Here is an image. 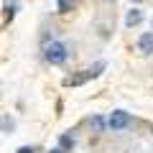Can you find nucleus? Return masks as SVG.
I'll list each match as a JSON object with an SVG mask.
<instances>
[{
	"label": "nucleus",
	"mask_w": 153,
	"mask_h": 153,
	"mask_svg": "<svg viewBox=\"0 0 153 153\" xmlns=\"http://www.w3.org/2000/svg\"><path fill=\"white\" fill-rule=\"evenodd\" d=\"M56 5H59V13H69L71 10V0H56Z\"/></svg>",
	"instance_id": "9b49d317"
},
{
	"label": "nucleus",
	"mask_w": 153,
	"mask_h": 153,
	"mask_svg": "<svg viewBox=\"0 0 153 153\" xmlns=\"http://www.w3.org/2000/svg\"><path fill=\"white\" fill-rule=\"evenodd\" d=\"M87 79H89V74H87V69H84V71H79V74L66 76V79H64V87H79V84H84Z\"/></svg>",
	"instance_id": "39448f33"
},
{
	"label": "nucleus",
	"mask_w": 153,
	"mask_h": 153,
	"mask_svg": "<svg viewBox=\"0 0 153 153\" xmlns=\"http://www.w3.org/2000/svg\"><path fill=\"white\" fill-rule=\"evenodd\" d=\"M138 51H140L143 56H151L153 54V31L140 33V38H138Z\"/></svg>",
	"instance_id": "7ed1b4c3"
},
{
	"label": "nucleus",
	"mask_w": 153,
	"mask_h": 153,
	"mask_svg": "<svg viewBox=\"0 0 153 153\" xmlns=\"http://www.w3.org/2000/svg\"><path fill=\"white\" fill-rule=\"evenodd\" d=\"M0 125H3V135H10L13 128H16V123H13V117L8 112H3V120H0Z\"/></svg>",
	"instance_id": "6e6552de"
},
{
	"label": "nucleus",
	"mask_w": 153,
	"mask_h": 153,
	"mask_svg": "<svg viewBox=\"0 0 153 153\" xmlns=\"http://www.w3.org/2000/svg\"><path fill=\"white\" fill-rule=\"evenodd\" d=\"M143 18H146V16H143L140 8H133V10H128V16H125V26H128V28H135Z\"/></svg>",
	"instance_id": "423d86ee"
},
{
	"label": "nucleus",
	"mask_w": 153,
	"mask_h": 153,
	"mask_svg": "<svg viewBox=\"0 0 153 153\" xmlns=\"http://www.w3.org/2000/svg\"><path fill=\"white\" fill-rule=\"evenodd\" d=\"M49 153H66V151H64V148H59V146H56V148H51Z\"/></svg>",
	"instance_id": "ddd939ff"
},
{
	"label": "nucleus",
	"mask_w": 153,
	"mask_h": 153,
	"mask_svg": "<svg viewBox=\"0 0 153 153\" xmlns=\"http://www.w3.org/2000/svg\"><path fill=\"white\" fill-rule=\"evenodd\" d=\"M16 153H36V151H33V148L31 146H21V148H18V151Z\"/></svg>",
	"instance_id": "f8f14e48"
},
{
	"label": "nucleus",
	"mask_w": 153,
	"mask_h": 153,
	"mask_svg": "<svg viewBox=\"0 0 153 153\" xmlns=\"http://www.w3.org/2000/svg\"><path fill=\"white\" fill-rule=\"evenodd\" d=\"M105 66H107V64H105V61H97V64H94L92 69H87L89 79H94V76H100V74H102V69H105Z\"/></svg>",
	"instance_id": "1a4fd4ad"
},
{
	"label": "nucleus",
	"mask_w": 153,
	"mask_h": 153,
	"mask_svg": "<svg viewBox=\"0 0 153 153\" xmlns=\"http://www.w3.org/2000/svg\"><path fill=\"white\" fill-rule=\"evenodd\" d=\"M44 59L54 66L64 64L69 59V46L61 44V41H44Z\"/></svg>",
	"instance_id": "f257e3e1"
},
{
	"label": "nucleus",
	"mask_w": 153,
	"mask_h": 153,
	"mask_svg": "<svg viewBox=\"0 0 153 153\" xmlns=\"http://www.w3.org/2000/svg\"><path fill=\"white\" fill-rule=\"evenodd\" d=\"M92 128L102 133L105 128H107V120H105V117H100V115H94V117H92Z\"/></svg>",
	"instance_id": "9d476101"
},
{
	"label": "nucleus",
	"mask_w": 153,
	"mask_h": 153,
	"mask_svg": "<svg viewBox=\"0 0 153 153\" xmlns=\"http://www.w3.org/2000/svg\"><path fill=\"white\" fill-rule=\"evenodd\" d=\"M130 123H133V117H130V112H125V110H115V112L107 117V128L110 130H123V128H128Z\"/></svg>",
	"instance_id": "f03ea898"
},
{
	"label": "nucleus",
	"mask_w": 153,
	"mask_h": 153,
	"mask_svg": "<svg viewBox=\"0 0 153 153\" xmlns=\"http://www.w3.org/2000/svg\"><path fill=\"white\" fill-rule=\"evenodd\" d=\"M74 146H76L74 135H69V133H61V135H59V148H64L66 153H71V151H74Z\"/></svg>",
	"instance_id": "0eeeda50"
},
{
	"label": "nucleus",
	"mask_w": 153,
	"mask_h": 153,
	"mask_svg": "<svg viewBox=\"0 0 153 153\" xmlns=\"http://www.w3.org/2000/svg\"><path fill=\"white\" fill-rule=\"evenodd\" d=\"M16 8H18L16 0H5V3H3V26H8V23L16 18Z\"/></svg>",
	"instance_id": "20e7f679"
},
{
	"label": "nucleus",
	"mask_w": 153,
	"mask_h": 153,
	"mask_svg": "<svg viewBox=\"0 0 153 153\" xmlns=\"http://www.w3.org/2000/svg\"><path fill=\"white\" fill-rule=\"evenodd\" d=\"M133 3H143V0H133Z\"/></svg>",
	"instance_id": "4468645a"
}]
</instances>
